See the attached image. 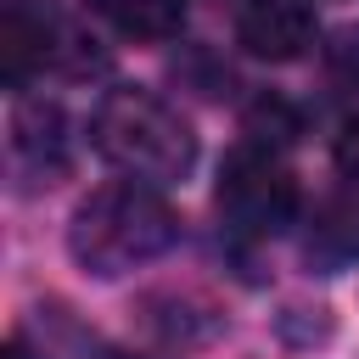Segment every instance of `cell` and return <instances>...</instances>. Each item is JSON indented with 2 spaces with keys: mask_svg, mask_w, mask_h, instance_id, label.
Segmentation results:
<instances>
[{
  "mask_svg": "<svg viewBox=\"0 0 359 359\" xmlns=\"http://www.w3.org/2000/svg\"><path fill=\"white\" fill-rule=\"evenodd\" d=\"M123 39H174L185 28V0H90Z\"/></svg>",
  "mask_w": 359,
  "mask_h": 359,
  "instance_id": "cell-6",
  "label": "cell"
},
{
  "mask_svg": "<svg viewBox=\"0 0 359 359\" xmlns=\"http://www.w3.org/2000/svg\"><path fill=\"white\" fill-rule=\"evenodd\" d=\"M174 241H180V213L140 180H112L90 191L67 224V252L90 275H123L135 264L163 258Z\"/></svg>",
  "mask_w": 359,
  "mask_h": 359,
  "instance_id": "cell-1",
  "label": "cell"
},
{
  "mask_svg": "<svg viewBox=\"0 0 359 359\" xmlns=\"http://www.w3.org/2000/svg\"><path fill=\"white\" fill-rule=\"evenodd\" d=\"M219 213L236 230H247V236H275L297 213V180H292V168L269 146H258V140L236 146L224 157V168H219Z\"/></svg>",
  "mask_w": 359,
  "mask_h": 359,
  "instance_id": "cell-3",
  "label": "cell"
},
{
  "mask_svg": "<svg viewBox=\"0 0 359 359\" xmlns=\"http://www.w3.org/2000/svg\"><path fill=\"white\" fill-rule=\"evenodd\" d=\"M337 67H342L348 79H359V28H348V34L337 39Z\"/></svg>",
  "mask_w": 359,
  "mask_h": 359,
  "instance_id": "cell-9",
  "label": "cell"
},
{
  "mask_svg": "<svg viewBox=\"0 0 359 359\" xmlns=\"http://www.w3.org/2000/svg\"><path fill=\"white\" fill-rule=\"evenodd\" d=\"M309 252H320L325 264H353L359 258V185H342V191L320 196V208L309 219Z\"/></svg>",
  "mask_w": 359,
  "mask_h": 359,
  "instance_id": "cell-5",
  "label": "cell"
},
{
  "mask_svg": "<svg viewBox=\"0 0 359 359\" xmlns=\"http://www.w3.org/2000/svg\"><path fill=\"white\" fill-rule=\"evenodd\" d=\"M6 359H34V353H28L22 342H11V348H6Z\"/></svg>",
  "mask_w": 359,
  "mask_h": 359,
  "instance_id": "cell-10",
  "label": "cell"
},
{
  "mask_svg": "<svg viewBox=\"0 0 359 359\" xmlns=\"http://www.w3.org/2000/svg\"><path fill=\"white\" fill-rule=\"evenodd\" d=\"M90 140L95 151L123 168L129 180L140 185H168V180H185L191 163H196V135L191 123L151 90H107L90 112Z\"/></svg>",
  "mask_w": 359,
  "mask_h": 359,
  "instance_id": "cell-2",
  "label": "cell"
},
{
  "mask_svg": "<svg viewBox=\"0 0 359 359\" xmlns=\"http://www.w3.org/2000/svg\"><path fill=\"white\" fill-rule=\"evenodd\" d=\"M50 56H56L50 22H34L28 11H6V22H0V67H6V84H22Z\"/></svg>",
  "mask_w": 359,
  "mask_h": 359,
  "instance_id": "cell-7",
  "label": "cell"
},
{
  "mask_svg": "<svg viewBox=\"0 0 359 359\" xmlns=\"http://www.w3.org/2000/svg\"><path fill=\"white\" fill-rule=\"evenodd\" d=\"M236 39L258 62H297L314 45V17L303 0H241L236 6Z\"/></svg>",
  "mask_w": 359,
  "mask_h": 359,
  "instance_id": "cell-4",
  "label": "cell"
},
{
  "mask_svg": "<svg viewBox=\"0 0 359 359\" xmlns=\"http://www.w3.org/2000/svg\"><path fill=\"white\" fill-rule=\"evenodd\" d=\"M337 168L359 185V118H348V123H342V135H337Z\"/></svg>",
  "mask_w": 359,
  "mask_h": 359,
  "instance_id": "cell-8",
  "label": "cell"
}]
</instances>
